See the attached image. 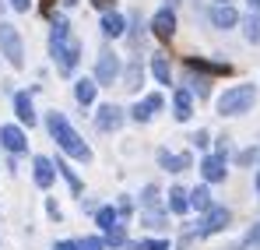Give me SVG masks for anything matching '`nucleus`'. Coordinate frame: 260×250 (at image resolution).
I'll use <instances>...</instances> for the list:
<instances>
[{
	"instance_id": "39",
	"label": "nucleus",
	"mask_w": 260,
	"mask_h": 250,
	"mask_svg": "<svg viewBox=\"0 0 260 250\" xmlns=\"http://www.w3.org/2000/svg\"><path fill=\"white\" fill-rule=\"evenodd\" d=\"M130 211H134V205H130V201H120V215H123V218H127Z\"/></svg>"
},
{
	"instance_id": "41",
	"label": "nucleus",
	"mask_w": 260,
	"mask_h": 250,
	"mask_svg": "<svg viewBox=\"0 0 260 250\" xmlns=\"http://www.w3.org/2000/svg\"><path fill=\"white\" fill-rule=\"evenodd\" d=\"M63 4H67V7H74V4H78V0H63Z\"/></svg>"
},
{
	"instance_id": "24",
	"label": "nucleus",
	"mask_w": 260,
	"mask_h": 250,
	"mask_svg": "<svg viewBox=\"0 0 260 250\" xmlns=\"http://www.w3.org/2000/svg\"><path fill=\"white\" fill-rule=\"evenodd\" d=\"M243 32H246L250 42H260V11H253V14L243 18Z\"/></svg>"
},
{
	"instance_id": "43",
	"label": "nucleus",
	"mask_w": 260,
	"mask_h": 250,
	"mask_svg": "<svg viewBox=\"0 0 260 250\" xmlns=\"http://www.w3.org/2000/svg\"><path fill=\"white\" fill-rule=\"evenodd\" d=\"M173 4H179V0H173Z\"/></svg>"
},
{
	"instance_id": "1",
	"label": "nucleus",
	"mask_w": 260,
	"mask_h": 250,
	"mask_svg": "<svg viewBox=\"0 0 260 250\" xmlns=\"http://www.w3.org/2000/svg\"><path fill=\"white\" fill-rule=\"evenodd\" d=\"M49 53H53L60 74H71V71L78 67V60H81V42L71 36V29H67L63 18L53 21V32H49Z\"/></svg>"
},
{
	"instance_id": "25",
	"label": "nucleus",
	"mask_w": 260,
	"mask_h": 250,
	"mask_svg": "<svg viewBox=\"0 0 260 250\" xmlns=\"http://www.w3.org/2000/svg\"><path fill=\"white\" fill-rule=\"evenodd\" d=\"M116 218H120V208H99L95 211V222H99V229H106V233L116 226Z\"/></svg>"
},
{
	"instance_id": "37",
	"label": "nucleus",
	"mask_w": 260,
	"mask_h": 250,
	"mask_svg": "<svg viewBox=\"0 0 260 250\" xmlns=\"http://www.w3.org/2000/svg\"><path fill=\"white\" fill-rule=\"evenodd\" d=\"M28 4H32V0H11V7H14V11H28Z\"/></svg>"
},
{
	"instance_id": "16",
	"label": "nucleus",
	"mask_w": 260,
	"mask_h": 250,
	"mask_svg": "<svg viewBox=\"0 0 260 250\" xmlns=\"http://www.w3.org/2000/svg\"><path fill=\"white\" fill-rule=\"evenodd\" d=\"M32 169H36V183H39V187H53V180H56V166H53V162H49V159H43V155H39V159H36V162H32Z\"/></svg>"
},
{
	"instance_id": "14",
	"label": "nucleus",
	"mask_w": 260,
	"mask_h": 250,
	"mask_svg": "<svg viewBox=\"0 0 260 250\" xmlns=\"http://www.w3.org/2000/svg\"><path fill=\"white\" fill-rule=\"evenodd\" d=\"M0 141H4V148H7V152H14V155L28 148V141H25L21 127H0Z\"/></svg>"
},
{
	"instance_id": "11",
	"label": "nucleus",
	"mask_w": 260,
	"mask_h": 250,
	"mask_svg": "<svg viewBox=\"0 0 260 250\" xmlns=\"http://www.w3.org/2000/svg\"><path fill=\"white\" fill-rule=\"evenodd\" d=\"M173 117L179 120V124L193 117V92H190V88H176V95H173Z\"/></svg>"
},
{
	"instance_id": "31",
	"label": "nucleus",
	"mask_w": 260,
	"mask_h": 250,
	"mask_svg": "<svg viewBox=\"0 0 260 250\" xmlns=\"http://www.w3.org/2000/svg\"><path fill=\"white\" fill-rule=\"evenodd\" d=\"M190 92H193V95H201V99H204V95H208V92H211V81H208V78H193V81H190Z\"/></svg>"
},
{
	"instance_id": "18",
	"label": "nucleus",
	"mask_w": 260,
	"mask_h": 250,
	"mask_svg": "<svg viewBox=\"0 0 260 250\" xmlns=\"http://www.w3.org/2000/svg\"><path fill=\"white\" fill-rule=\"evenodd\" d=\"M95 92H99V81H95V78H81V81L74 85V99H78L81 106H91V102H95Z\"/></svg>"
},
{
	"instance_id": "23",
	"label": "nucleus",
	"mask_w": 260,
	"mask_h": 250,
	"mask_svg": "<svg viewBox=\"0 0 260 250\" xmlns=\"http://www.w3.org/2000/svg\"><path fill=\"white\" fill-rule=\"evenodd\" d=\"M190 205H193L197 211H211V208H215V205H211V190H208V183L190 190Z\"/></svg>"
},
{
	"instance_id": "13",
	"label": "nucleus",
	"mask_w": 260,
	"mask_h": 250,
	"mask_svg": "<svg viewBox=\"0 0 260 250\" xmlns=\"http://www.w3.org/2000/svg\"><path fill=\"white\" fill-rule=\"evenodd\" d=\"M190 152H183V155H173V152H166V148H158V166L169 169V173H186L190 169Z\"/></svg>"
},
{
	"instance_id": "21",
	"label": "nucleus",
	"mask_w": 260,
	"mask_h": 250,
	"mask_svg": "<svg viewBox=\"0 0 260 250\" xmlns=\"http://www.w3.org/2000/svg\"><path fill=\"white\" fill-rule=\"evenodd\" d=\"M151 74L158 78V85H173V67H169V60H166L162 53L151 57Z\"/></svg>"
},
{
	"instance_id": "33",
	"label": "nucleus",
	"mask_w": 260,
	"mask_h": 250,
	"mask_svg": "<svg viewBox=\"0 0 260 250\" xmlns=\"http://www.w3.org/2000/svg\"><path fill=\"white\" fill-rule=\"evenodd\" d=\"M78 247H81V250H106V240H99V236H85V240H78Z\"/></svg>"
},
{
	"instance_id": "9",
	"label": "nucleus",
	"mask_w": 260,
	"mask_h": 250,
	"mask_svg": "<svg viewBox=\"0 0 260 250\" xmlns=\"http://www.w3.org/2000/svg\"><path fill=\"white\" fill-rule=\"evenodd\" d=\"M162 106H166V99H162L158 92H151L148 99H141V102L130 109V120H137V124H148V120H151V117H155Z\"/></svg>"
},
{
	"instance_id": "4",
	"label": "nucleus",
	"mask_w": 260,
	"mask_h": 250,
	"mask_svg": "<svg viewBox=\"0 0 260 250\" xmlns=\"http://www.w3.org/2000/svg\"><path fill=\"white\" fill-rule=\"evenodd\" d=\"M0 49H4V57L14 64V67H21L25 64V46H21V32L14 29V25H7V21H0Z\"/></svg>"
},
{
	"instance_id": "7",
	"label": "nucleus",
	"mask_w": 260,
	"mask_h": 250,
	"mask_svg": "<svg viewBox=\"0 0 260 250\" xmlns=\"http://www.w3.org/2000/svg\"><path fill=\"white\" fill-rule=\"evenodd\" d=\"M201 176H204L208 183H221V180H225V145L218 148L215 155H204V162H201Z\"/></svg>"
},
{
	"instance_id": "38",
	"label": "nucleus",
	"mask_w": 260,
	"mask_h": 250,
	"mask_svg": "<svg viewBox=\"0 0 260 250\" xmlns=\"http://www.w3.org/2000/svg\"><path fill=\"white\" fill-rule=\"evenodd\" d=\"M91 4H95L99 11H109V7H113V0H91Z\"/></svg>"
},
{
	"instance_id": "17",
	"label": "nucleus",
	"mask_w": 260,
	"mask_h": 250,
	"mask_svg": "<svg viewBox=\"0 0 260 250\" xmlns=\"http://www.w3.org/2000/svg\"><path fill=\"white\" fill-rule=\"evenodd\" d=\"M14 113H18V120L21 124H36V109H32V99H28V92H18L14 95Z\"/></svg>"
},
{
	"instance_id": "36",
	"label": "nucleus",
	"mask_w": 260,
	"mask_h": 250,
	"mask_svg": "<svg viewBox=\"0 0 260 250\" xmlns=\"http://www.w3.org/2000/svg\"><path fill=\"white\" fill-rule=\"evenodd\" d=\"M53 250H81V247H78L74 240H60V243H56V247H53Z\"/></svg>"
},
{
	"instance_id": "34",
	"label": "nucleus",
	"mask_w": 260,
	"mask_h": 250,
	"mask_svg": "<svg viewBox=\"0 0 260 250\" xmlns=\"http://www.w3.org/2000/svg\"><path fill=\"white\" fill-rule=\"evenodd\" d=\"M257 155H260L257 148H246V152H239V166H250V162H253Z\"/></svg>"
},
{
	"instance_id": "2",
	"label": "nucleus",
	"mask_w": 260,
	"mask_h": 250,
	"mask_svg": "<svg viewBox=\"0 0 260 250\" xmlns=\"http://www.w3.org/2000/svg\"><path fill=\"white\" fill-rule=\"evenodd\" d=\"M46 127H49V134H53V141L71 155V159H78V162H88L91 159V148H88L85 141H81V134L74 130V127L67 124V117L63 113H49V120H46Z\"/></svg>"
},
{
	"instance_id": "30",
	"label": "nucleus",
	"mask_w": 260,
	"mask_h": 250,
	"mask_svg": "<svg viewBox=\"0 0 260 250\" xmlns=\"http://www.w3.org/2000/svg\"><path fill=\"white\" fill-rule=\"evenodd\" d=\"M243 247H250V250H260V218L253 222V229L246 233V243H243Z\"/></svg>"
},
{
	"instance_id": "26",
	"label": "nucleus",
	"mask_w": 260,
	"mask_h": 250,
	"mask_svg": "<svg viewBox=\"0 0 260 250\" xmlns=\"http://www.w3.org/2000/svg\"><path fill=\"white\" fill-rule=\"evenodd\" d=\"M106 247H127V233H123V226H113V229L106 233Z\"/></svg>"
},
{
	"instance_id": "20",
	"label": "nucleus",
	"mask_w": 260,
	"mask_h": 250,
	"mask_svg": "<svg viewBox=\"0 0 260 250\" xmlns=\"http://www.w3.org/2000/svg\"><path fill=\"white\" fill-rule=\"evenodd\" d=\"M186 67H190V71H204V74H229V71H232L229 64H215V60H197V57H190V60H186Z\"/></svg>"
},
{
	"instance_id": "10",
	"label": "nucleus",
	"mask_w": 260,
	"mask_h": 250,
	"mask_svg": "<svg viewBox=\"0 0 260 250\" xmlns=\"http://www.w3.org/2000/svg\"><path fill=\"white\" fill-rule=\"evenodd\" d=\"M151 32H155L158 39H173V36H176V11H173V7L155 11V18H151Z\"/></svg>"
},
{
	"instance_id": "3",
	"label": "nucleus",
	"mask_w": 260,
	"mask_h": 250,
	"mask_svg": "<svg viewBox=\"0 0 260 250\" xmlns=\"http://www.w3.org/2000/svg\"><path fill=\"white\" fill-rule=\"evenodd\" d=\"M253 102H257V88L253 85H236V88L218 95V113L221 117H239V113H250Z\"/></svg>"
},
{
	"instance_id": "12",
	"label": "nucleus",
	"mask_w": 260,
	"mask_h": 250,
	"mask_svg": "<svg viewBox=\"0 0 260 250\" xmlns=\"http://www.w3.org/2000/svg\"><path fill=\"white\" fill-rule=\"evenodd\" d=\"M211 25L215 29H236L239 25V11L232 4H215L211 7Z\"/></svg>"
},
{
	"instance_id": "28",
	"label": "nucleus",
	"mask_w": 260,
	"mask_h": 250,
	"mask_svg": "<svg viewBox=\"0 0 260 250\" xmlns=\"http://www.w3.org/2000/svg\"><path fill=\"white\" fill-rule=\"evenodd\" d=\"M127 250H169V240H144V243H127Z\"/></svg>"
},
{
	"instance_id": "22",
	"label": "nucleus",
	"mask_w": 260,
	"mask_h": 250,
	"mask_svg": "<svg viewBox=\"0 0 260 250\" xmlns=\"http://www.w3.org/2000/svg\"><path fill=\"white\" fill-rule=\"evenodd\" d=\"M141 78H144L141 60H130L127 71H123V88H127V92H137V88H141Z\"/></svg>"
},
{
	"instance_id": "35",
	"label": "nucleus",
	"mask_w": 260,
	"mask_h": 250,
	"mask_svg": "<svg viewBox=\"0 0 260 250\" xmlns=\"http://www.w3.org/2000/svg\"><path fill=\"white\" fill-rule=\"evenodd\" d=\"M193 145H197V148H208V130H197V134H193Z\"/></svg>"
},
{
	"instance_id": "5",
	"label": "nucleus",
	"mask_w": 260,
	"mask_h": 250,
	"mask_svg": "<svg viewBox=\"0 0 260 250\" xmlns=\"http://www.w3.org/2000/svg\"><path fill=\"white\" fill-rule=\"evenodd\" d=\"M232 222V211L215 205L211 211H204V222H201V229H197V236H211V233H221L225 226Z\"/></svg>"
},
{
	"instance_id": "27",
	"label": "nucleus",
	"mask_w": 260,
	"mask_h": 250,
	"mask_svg": "<svg viewBox=\"0 0 260 250\" xmlns=\"http://www.w3.org/2000/svg\"><path fill=\"white\" fill-rule=\"evenodd\" d=\"M56 169H60V176H63V180L71 183V190H74V194H81V190H85V187H81V180H78V176H74V173L67 169V162H56Z\"/></svg>"
},
{
	"instance_id": "8",
	"label": "nucleus",
	"mask_w": 260,
	"mask_h": 250,
	"mask_svg": "<svg viewBox=\"0 0 260 250\" xmlns=\"http://www.w3.org/2000/svg\"><path fill=\"white\" fill-rule=\"evenodd\" d=\"M116 78H120V60H116V53H99L95 81H99V85H113Z\"/></svg>"
},
{
	"instance_id": "6",
	"label": "nucleus",
	"mask_w": 260,
	"mask_h": 250,
	"mask_svg": "<svg viewBox=\"0 0 260 250\" xmlns=\"http://www.w3.org/2000/svg\"><path fill=\"white\" fill-rule=\"evenodd\" d=\"M123 120H127V113H123L120 106L106 102V106H99V117H95V127L109 134V130H120V127H123Z\"/></svg>"
},
{
	"instance_id": "15",
	"label": "nucleus",
	"mask_w": 260,
	"mask_h": 250,
	"mask_svg": "<svg viewBox=\"0 0 260 250\" xmlns=\"http://www.w3.org/2000/svg\"><path fill=\"white\" fill-rule=\"evenodd\" d=\"M123 29H127V18L123 14H116V11H106L102 14V36L116 39V36H123Z\"/></svg>"
},
{
	"instance_id": "32",
	"label": "nucleus",
	"mask_w": 260,
	"mask_h": 250,
	"mask_svg": "<svg viewBox=\"0 0 260 250\" xmlns=\"http://www.w3.org/2000/svg\"><path fill=\"white\" fill-rule=\"evenodd\" d=\"M144 226H155V229H162V226H166V215H162V211H144Z\"/></svg>"
},
{
	"instance_id": "29",
	"label": "nucleus",
	"mask_w": 260,
	"mask_h": 250,
	"mask_svg": "<svg viewBox=\"0 0 260 250\" xmlns=\"http://www.w3.org/2000/svg\"><path fill=\"white\" fill-rule=\"evenodd\" d=\"M141 201H144V208H155V205H158V187H155V183H148V187H144V194H141Z\"/></svg>"
},
{
	"instance_id": "40",
	"label": "nucleus",
	"mask_w": 260,
	"mask_h": 250,
	"mask_svg": "<svg viewBox=\"0 0 260 250\" xmlns=\"http://www.w3.org/2000/svg\"><path fill=\"white\" fill-rule=\"evenodd\" d=\"M246 4H250V7H253V11H260V0H246Z\"/></svg>"
},
{
	"instance_id": "19",
	"label": "nucleus",
	"mask_w": 260,
	"mask_h": 250,
	"mask_svg": "<svg viewBox=\"0 0 260 250\" xmlns=\"http://www.w3.org/2000/svg\"><path fill=\"white\" fill-rule=\"evenodd\" d=\"M190 208H193V205H190V190L173 187V190H169V211H173V215H186Z\"/></svg>"
},
{
	"instance_id": "42",
	"label": "nucleus",
	"mask_w": 260,
	"mask_h": 250,
	"mask_svg": "<svg viewBox=\"0 0 260 250\" xmlns=\"http://www.w3.org/2000/svg\"><path fill=\"white\" fill-rule=\"evenodd\" d=\"M257 194H260V173H257Z\"/></svg>"
}]
</instances>
